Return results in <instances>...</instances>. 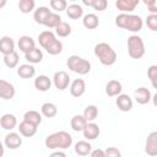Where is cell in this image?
<instances>
[{
  "label": "cell",
  "mask_w": 157,
  "mask_h": 157,
  "mask_svg": "<svg viewBox=\"0 0 157 157\" xmlns=\"http://www.w3.org/2000/svg\"><path fill=\"white\" fill-rule=\"evenodd\" d=\"M55 39V34L52 32V31H43V32H40L39 33V36H38V42H39V44L43 47V48H45L52 40H54Z\"/></svg>",
  "instance_id": "obj_33"
},
{
  "label": "cell",
  "mask_w": 157,
  "mask_h": 157,
  "mask_svg": "<svg viewBox=\"0 0 157 157\" xmlns=\"http://www.w3.org/2000/svg\"><path fill=\"white\" fill-rule=\"evenodd\" d=\"M17 75L22 78H31L36 75V69L32 64H22L17 67Z\"/></svg>",
  "instance_id": "obj_20"
},
{
  "label": "cell",
  "mask_w": 157,
  "mask_h": 157,
  "mask_svg": "<svg viewBox=\"0 0 157 157\" xmlns=\"http://www.w3.org/2000/svg\"><path fill=\"white\" fill-rule=\"evenodd\" d=\"M6 5V0H0V9Z\"/></svg>",
  "instance_id": "obj_46"
},
{
  "label": "cell",
  "mask_w": 157,
  "mask_h": 157,
  "mask_svg": "<svg viewBox=\"0 0 157 157\" xmlns=\"http://www.w3.org/2000/svg\"><path fill=\"white\" fill-rule=\"evenodd\" d=\"M86 124H87L86 119H85L82 115H80V114L74 115V117L71 118V121H70L71 129H72L74 131H82V130L85 129Z\"/></svg>",
  "instance_id": "obj_27"
},
{
  "label": "cell",
  "mask_w": 157,
  "mask_h": 157,
  "mask_svg": "<svg viewBox=\"0 0 157 157\" xmlns=\"http://www.w3.org/2000/svg\"><path fill=\"white\" fill-rule=\"evenodd\" d=\"M50 12H52V11H50L49 7H47V6H39L38 9H36V10H34V13H33V18H34L36 23L43 25L44 21H45V18L49 16Z\"/></svg>",
  "instance_id": "obj_22"
},
{
  "label": "cell",
  "mask_w": 157,
  "mask_h": 157,
  "mask_svg": "<svg viewBox=\"0 0 157 157\" xmlns=\"http://www.w3.org/2000/svg\"><path fill=\"white\" fill-rule=\"evenodd\" d=\"M15 87L6 80H0V98L2 99H12L15 96Z\"/></svg>",
  "instance_id": "obj_8"
},
{
  "label": "cell",
  "mask_w": 157,
  "mask_h": 157,
  "mask_svg": "<svg viewBox=\"0 0 157 157\" xmlns=\"http://www.w3.org/2000/svg\"><path fill=\"white\" fill-rule=\"evenodd\" d=\"M82 117L86 119L87 123H93V120H96V118L98 117V108L93 104L91 105H87L83 110V114Z\"/></svg>",
  "instance_id": "obj_31"
},
{
  "label": "cell",
  "mask_w": 157,
  "mask_h": 157,
  "mask_svg": "<svg viewBox=\"0 0 157 157\" xmlns=\"http://www.w3.org/2000/svg\"><path fill=\"white\" fill-rule=\"evenodd\" d=\"M128 53L132 59H141L145 55V44L140 36L131 34L128 38Z\"/></svg>",
  "instance_id": "obj_4"
},
{
  "label": "cell",
  "mask_w": 157,
  "mask_h": 157,
  "mask_svg": "<svg viewBox=\"0 0 157 157\" xmlns=\"http://www.w3.org/2000/svg\"><path fill=\"white\" fill-rule=\"evenodd\" d=\"M37 128L38 126H36V125H33V124H29V123H27V121H22V123H20V125H18V131H20V134L22 135V136H25V137H31V136H33L36 132H37Z\"/></svg>",
  "instance_id": "obj_23"
},
{
  "label": "cell",
  "mask_w": 157,
  "mask_h": 157,
  "mask_svg": "<svg viewBox=\"0 0 157 157\" xmlns=\"http://www.w3.org/2000/svg\"><path fill=\"white\" fill-rule=\"evenodd\" d=\"M145 152L151 157H155L157 155V131H152L147 136L145 144Z\"/></svg>",
  "instance_id": "obj_7"
},
{
  "label": "cell",
  "mask_w": 157,
  "mask_h": 157,
  "mask_svg": "<svg viewBox=\"0 0 157 157\" xmlns=\"http://www.w3.org/2000/svg\"><path fill=\"white\" fill-rule=\"evenodd\" d=\"M50 7L55 11H64L67 7V2L65 0H50Z\"/></svg>",
  "instance_id": "obj_39"
},
{
  "label": "cell",
  "mask_w": 157,
  "mask_h": 157,
  "mask_svg": "<svg viewBox=\"0 0 157 157\" xmlns=\"http://www.w3.org/2000/svg\"><path fill=\"white\" fill-rule=\"evenodd\" d=\"M49 157H66V155H65V152H63V151H55V152L50 153Z\"/></svg>",
  "instance_id": "obj_44"
},
{
  "label": "cell",
  "mask_w": 157,
  "mask_h": 157,
  "mask_svg": "<svg viewBox=\"0 0 157 157\" xmlns=\"http://www.w3.org/2000/svg\"><path fill=\"white\" fill-rule=\"evenodd\" d=\"M135 99L139 104H147L152 99V93L146 87H139L135 90Z\"/></svg>",
  "instance_id": "obj_13"
},
{
  "label": "cell",
  "mask_w": 157,
  "mask_h": 157,
  "mask_svg": "<svg viewBox=\"0 0 157 157\" xmlns=\"http://www.w3.org/2000/svg\"><path fill=\"white\" fill-rule=\"evenodd\" d=\"M4 63L7 67L10 69H15L18 65V54L16 52L9 54V55H4Z\"/></svg>",
  "instance_id": "obj_36"
},
{
  "label": "cell",
  "mask_w": 157,
  "mask_h": 157,
  "mask_svg": "<svg viewBox=\"0 0 157 157\" xmlns=\"http://www.w3.org/2000/svg\"><path fill=\"white\" fill-rule=\"evenodd\" d=\"M86 91V83L82 78H76L70 85V93L74 97H81Z\"/></svg>",
  "instance_id": "obj_16"
},
{
  "label": "cell",
  "mask_w": 157,
  "mask_h": 157,
  "mask_svg": "<svg viewBox=\"0 0 157 157\" xmlns=\"http://www.w3.org/2000/svg\"><path fill=\"white\" fill-rule=\"evenodd\" d=\"M65 11H66L67 17L71 18V20H78L83 15V9L78 4H71V5H69Z\"/></svg>",
  "instance_id": "obj_21"
},
{
  "label": "cell",
  "mask_w": 157,
  "mask_h": 157,
  "mask_svg": "<svg viewBox=\"0 0 157 157\" xmlns=\"http://www.w3.org/2000/svg\"><path fill=\"white\" fill-rule=\"evenodd\" d=\"M91 151H92V146L87 141H77L75 144V152L78 156H87L88 153H91Z\"/></svg>",
  "instance_id": "obj_29"
},
{
  "label": "cell",
  "mask_w": 157,
  "mask_h": 157,
  "mask_svg": "<svg viewBox=\"0 0 157 157\" xmlns=\"http://www.w3.org/2000/svg\"><path fill=\"white\" fill-rule=\"evenodd\" d=\"M139 5V0H117L115 6L121 13H129L135 10V7Z\"/></svg>",
  "instance_id": "obj_11"
},
{
  "label": "cell",
  "mask_w": 157,
  "mask_h": 157,
  "mask_svg": "<svg viewBox=\"0 0 157 157\" xmlns=\"http://www.w3.org/2000/svg\"><path fill=\"white\" fill-rule=\"evenodd\" d=\"M23 120L27 121V123H29V124H33V125L38 126L42 123V115L37 110H28V112L25 113Z\"/></svg>",
  "instance_id": "obj_26"
},
{
  "label": "cell",
  "mask_w": 157,
  "mask_h": 157,
  "mask_svg": "<svg viewBox=\"0 0 157 157\" xmlns=\"http://www.w3.org/2000/svg\"><path fill=\"white\" fill-rule=\"evenodd\" d=\"M0 125L2 129L5 130H12L16 128L17 125V119L13 114H10V113H6L4 114L1 118H0Z\"/></svg>",
  "instance_id": "obj_17"
},
{
  "label": "cell",
  "mask_w": 157,
  "mask_h": 157,
  "mask_svg": "<svg viewBox=\"0 0 157 157\" xmlns=\"http://www.w3.org/2000/svg\"><path fill=\"white\" fill-rule=\"evenodd\" d=\"M94 55L98 58L102 65L110 66L117 61V53L108 43H98L94 45Z\"/></svg>",
  "instance_id": "obj_3"
},
{
  "label": "cell",
  "mask_w": 157,
  "mask_h": 157,
  "mask_svg": "<svg viewBox=\"0 0 157 157\" xmlns=\"http://www.w3.org/2000/svg\"><path fill=\"white\" fill-rule=\"evenodd\" d=\"M82 132L86 140H96L101 134V129L96 123H87Z\"/></svg>",
  "instance_id": "obj_12"
},
{
  "label": "cell",
  "mask_w": 157,
  "mask_h": 157,
  "mask_svg": "<svg viewBox=\"0 0 157 157\" xmlns=\"http://www.w3.org/2000/svg\"><path fill=\"white\" fill-rule=\"evenodd\" d=\"M121 90H123V86H121V83H120L118 80H110V81L105 85V93H107L109 97L119 96V94L121 93Z\"/></svg>",
  "instance_id": "obj_19"
},
{
  "label": "cell",
  "mask_w": 157,
  "mask_h": 157,
  "mask_svg": "<svg viewBox=\"0 0 157 157\" xmlns=\"http://www.w3.org/2000/svg\"><path fill=\"white\" fill-rule=\"evenodd\" d=\"M91 157H104V150L102 148H96L93 151H91Z\"/></svg>",
  "instance_id": "obj_43"
},
{
  "label": "cell",
  "mask_w": 157,
  "mask_h": 157,
  "mask_svg": "<svg viewBox=\"0 0 157 157\" xmlns=\"http://www.w3.org/2000/svg\"><path fill=\"white\" fill-rule=\"evenodd\" d=\"M15 52V42L11 37L4 36L0 38V53L4 55H9Z\"/></svg>",
  "instance_id": "obj_14"
},
{
  "label": "cell",
  "mask_w": 157,
  "mask_h": 157,
  "mask_svg": "<svg viewBox=\"0 0 157 157\" xmlns=\"http://www.w3.org/2000/svg\"><path fill=\"white\" fill-rule=\"evenodd\" d=\"M2 156H4V145L0 140V157H2Z\"/></svg>",
  "instance_id": "obj_45"
},
{
  "label": "cell",
  "mask_w": 157,
  "mask_h": 157,
  "mask_svg": "<svg viewBox=\"0 0 157 157\" xmlns=\"http://www.w3.org/2000/svg\"><path fill=\"white\" fill-rule=\"evenodd\" d=\"M104 157H121V153L117 147H108L104 150Z\"/></svg>",
  "instance_id": "obj_41"
},
{
  "label": "cell",
  "mask_w": 157,
  "mask_h": 157,
  "mask_svg": "<svg viewBox=\"0 0 157 157\" xmlns=\"http://www.w3.org/2000/svg\"><path fill=\"white\" fill-rule=\"evenodd\" d=\"M25 58L29 64H38L43 59V53L39 48H33L32 50L25 54Z\"/></svg>",
  "instance_id": "obj_25"
},
{
  "label": "cell",
  "mask_w": 157,
  "mask_h": 157,
  "mask_svg": "<svg viewBox=\"0 0 157 157\" xmlns=\"http://www.w3.org/2000/svg\"><path fill=\"white\" fill-rule=\"evenodd\" d=\"M53 83H54V86H55L58 90H60V91L67 88V86H69V83H70V77H69L67 72H65V71H63V70H61V71H56V72L54 74V77H53Z\"/></svg>",
  "instance_id": "obj_6"
},
{
  "label": "cell",
  "mask_w": 157,
  "mask_h": 157,
  "mask_svg": "<svg viewBox=\"0 0 157 157\" xmlns=\"http://www.w3.org/2000/svg\"><path fill=\"white\" fill-rule=\"evenodd\" d=\"M82 2L85 5H87V6L93 7L97 11H104L107 9V6H108V1L107 0H88V1L83 0Z\"/></svg>",
  "instance_id": "obj_34"
},
{
  "label": "cell",
  "mask_w": 157,
  "mask_h": 157,
  "mask_svg": "<svg viewBox=\"0 0 157 157\" xmlns=\"http://www.w3.org/2000/svg\"><path fill=\"white\" fill-rule=\"evenodd\" d=\"M44 144L50 150H55V148L65 150L72 145V136L66 131H56L48 135L45 137Z\"/></svg>",
  "instance_id": "obj_1"
},
{
  "label": "cell",
  "mask_w": 157,
  "mask_h": 157,
  "mask_svg": "<svg viewBox=\"0 0 157 157\" xmlns=\"http://www.w3.org/2000/svg\"><path fill=\"white\" fill-rule=\"evenodd\" d=\"M36 2L34 0H20L18 1V9L22 13H29L34 10Z\"/></svg>",
  "instance_id": "obj_35"
},
{
  "label": "cell",
  "mask_w": 157,
  "mask_h": 157,
  "mask_svg": "<svg viewBox=\"0 0 157 157\" xmlns=\"http://www.w3.org/2000/svg\"><path fill=\"white\" fill-rule=\"evenodd\" d=\"M60 23H61V17L55 12H50L49 16L45 18L43 25L45 27H48V28H56Z\"/></svg>",
  "instance_id": "obj_32"
},
{
  "label": "cell",
  "mask_w": 157,
  "mask_h": 157,
  "mask_svg": "<svg viewBox=\"0 0 157 157\" xmlns=\"http://www.w3.org/2000/svg\"><path fill=\"white\" fill-rule=\"evenodd\" d=\"M5 146L10 150H16L21 145H22V137L20 134L17 132H9L6 136H5Z\"/></svg>",
  "instance_id": "obj_10"
},
{
  "label": "cell",
  "mask_w": 157,
  "mask_h": 157,
  "mask_svg": "<svg viewBox=\"0 0 157 157\" xmlns=\"http://www.w3.org/2000/svg\"><path fill=\"white\" fill-rule=\"evenodd\" d=\"M66 65L71 71H74L78 75H87L91 71V63L78 55L69 56Z\"/></svg>",
  "instance_id": "obj_5"
},
{
  "label": "cell",
  "mask_w": 157,
  "mask_h": 157,
  "mask_svg": "<svg viewBox=\"0 0 157 157\" xmlns=\"http://www.w3.org/2000/svg\"><path fill=\"white\" fill-rule=\"evenodd\" d=\"M117 97L118 98L115 99V104H117L119 110H121V112H130L132 109V99H131L130 96L120 93Z\"/></svg>",
  "instance_id": "obj_9"
},
{
  "label": "cell",
  "mask_w": 157,
  "mask_h": 157,
  "mask_svg": "<svg viewBox=\"0 0 157 157\" xmlns=\"http://www.w3.org/2000/svg\"><path fill=\"white\" fill-rule=\"evenodd\" d=\"M146 25L151 31L156 32L157 31V15H148L146 18Z\"/></svg>",
  "instance_id": "obj_40"
},
{
  "label": "cell",
  "mask_w": 157,
  "mask_h": 157,
  "mask_svg": "<svg viewBox=\"0 0 157 157\" xmlns=\"http://www.w3.org/2000/svg\"><path fill=\"white\" fill-rule=\"evenodd\" d=\"M55 33H56L59 37L65 38V37L70 36V33H71V26H70L67 22H63V21H61V23L55 28Z\"/></svg>",
  "instance_id": "obj_37"
},
{
  "label": "cell",
  "mask_w": 157,
  "mask_h": 157,
  "mask_svg": "<svg viewBox=\"0 0 157 157\" xmlns=\"http://www.w3.org/2000/svg\"><path fill=\"white\" fill-rule=\"evenodd\" d=\"M82 25L87 28V29H94L98 27L99 25V18L97 15L94 13H87L83 16L82 18Z\"/></svg>",
  "instance_id": "obj_24"
},
{
  "label": "cell",
  "mask_w": 157,
  "mask_h": 157,
  "mask_svg": "<svg viewBox=\"0 0 157 157\" xmlns=\"http://www.w3.org/2000/svg\"><path fill=\"white\" fill-rule=\"evenodd\" d=\"M45 52L48 53V54H50V55H58V54H60L61 52H63V43L59 40V39H54V40H52L45 48Z\"/></svg>",
  "instance_id": "obj_28"
},
{
  "label": "cell",
  "mask_w": 157,
  "mask_h": 157,
  "mask_svg": "<svg viewBox=\"0 0 157 157\" xmlns=\"http://www.w3.org/2000/svg\"><path fill=\"white\" fill-rule=\"evenodd\" d=\"M147 76L153 88H157V65H151L147 69Z\"/></svg>",
  "instance_id": "obj_38"
},
{
  "label": "cell",
  "mask_w": 157,
  "mask_h": 157,
  "mask_svg": "<svg viewBox=\"0 0 157 157\" xmlns=\"http://www.w3.org/2000/svg\"><path fill=\"white\" fill-rule=\"evenodd\" d=\"M40 112L44 117L47 118H53L58 114V108L54 103H50V102H47V103H43L42 107H40Z\"/></svg>",
  "instance_id": "obj_30"
},
{
  "label": "cell",
  "mask_w": 157,
  "mask_h": 157,
  "mask_svg": "<svg viewBox=\"0 0 157 157\" xmlns=\"http://www.w3.org/2000/svg\"><path fill=\"white\" fill-rule=\"evenodd\" d=\"M17 45H18V49H20L22 53L26 54V53H28L29 50H32L33 48H36V42H34V39H33L32 37H29V36H22V37H20Z\"/></svg>",
  "instance_id": "obj_15"
},
{
  "label": "cell",
  "mask_w": 157,
  "mask_h": 157,
  "mask_svg": "<svg viewBox=\"0 0 157 157\" xmlns=\"http://www.w3.org/2000/svg\"><path fill=\"white\" fill-rule=\"evenodd\" d=\"M115 25L120 28L128 29L130 32H140L142 29V18L139 15L131 13H119L115 17Z\"/></svg>",
  "instance_id": "obj_2"
},
{
  "label": "cell",
  "mask_w": 157,
  "mask_h": 157,
  "mask_svg": "<svg viewBox=\"0 0 157 157\" xmlns=\"http://www.w3.org/2000/svg\"><path fill=\"white\" fill-rule=\"evenodd\" d=\"M148 11L151 12V15H157V4H156V0H148V1H145Z\"/></svg>",
  "instance_id": "obj_42"
},
{
  "label": "cell",
  "mask_w": 157,
  "mask_h": 157,
  "mask_svg": "<svg viewBox=\"0 0 157 157\" xmlns=\"http://www.w3.org/2000/svg\"><path fill=\"white\" fill-rule=\"evenodd\" d=\"M50 86H52V81L47 75H39L34 78V87L40 92L48 91Z\"/></svg>",
  "instance_id": "obj_18"
}]
</instances>
